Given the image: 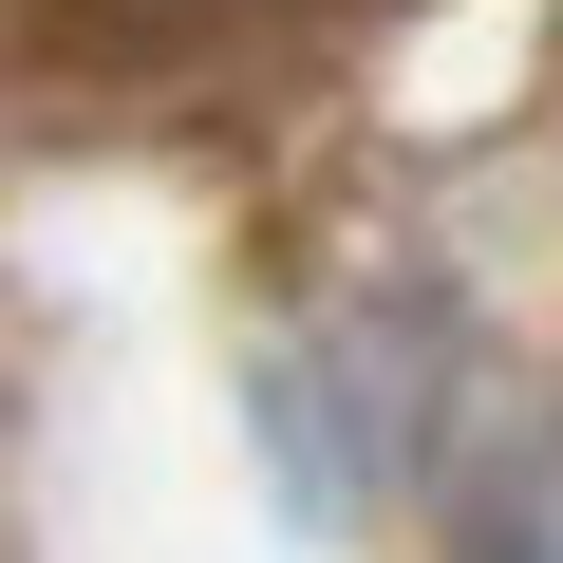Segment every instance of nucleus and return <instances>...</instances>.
Here are the masks:
<instances>
[{"mask_svg": "<svg viewBox=\"0 0 563 563\" xmlns=\"http://www.w3.org/2000/svg\"><path fill=\"white\" fill-rule=\"evenodd\" d=\"M470 563H563V451H544V470H507V507L470 526Z\"/></svg>", "mask_w": 563, "mask_h": 563, "instance_id": "f257e3e1", "label": "nucleus"}]
</instances>
